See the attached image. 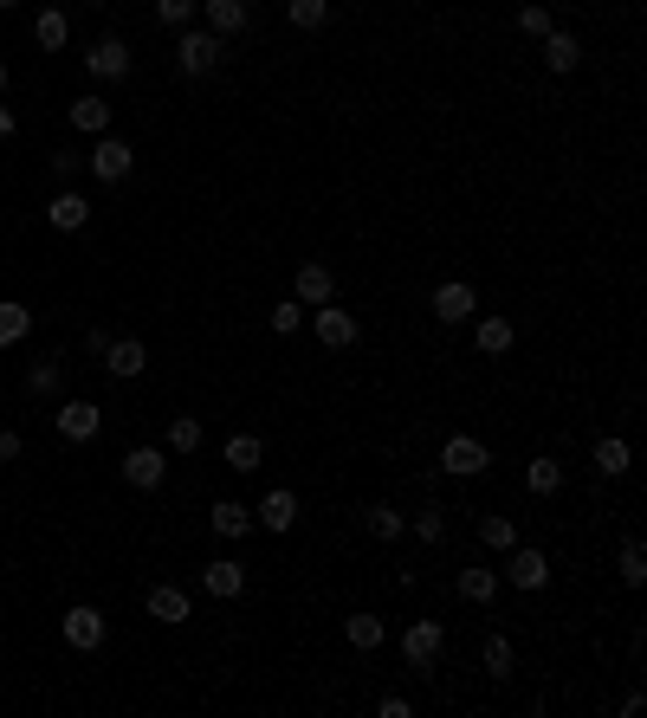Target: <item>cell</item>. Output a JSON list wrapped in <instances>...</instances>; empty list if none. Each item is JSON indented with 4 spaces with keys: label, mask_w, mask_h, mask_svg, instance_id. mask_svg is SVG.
Listing matches in <instances>:
<instances>
[{
    "label": "cell",
    "mask_w": 647,
    "mask_h": 718,
    "mask_svg": "<svg viewBox=\"0 0 647 718\" xmlns=\"http://www.w3.org/2000/svg\"><path fill=\"white\" fill-rule=\"evenodd\" d=\"M505 576H512L518 589H544L550 583V557H544V550L512 544V550H505Z\"/></svg>",
    "instance_id": "obj_5"
},
{
    "label": "cell",
    "mask_w": 647,
    "mask_h": 718,
    "mask_svg": "<svg viewBox=\"0 0 647 718\" xmlns=\"http://www.w3.org/2000/svg\"><path fill=\"white\" fill-rule=\"evenodd\" d=\"M0 91H7V65H0Z\"/></svg>",
    "instance_id": "obj_45"
},
{
    "label": "cell",
    "mask_w": 647,
    "mask_h": 718,
    "mask_svg": "<svg viewBox=\"0 0 647 718\" xmlns=\"http://www.w3.org/2000/svg\"><path fill=\"white\" fill-rule=\"evenodd\" d=\"M473 343H479V356H505L512 350V317H479Z\"/></svg>",
    "instance_id": "obj_19"
},
{
    "label": "cell",
    "mask_w": 647,
    "mask_h": 718,
    "mask_svg": "<svg viewBox=\"0 0 647 718\" xmlns=\"http://www.w3.org/2000/svg\"><path fill=\"white\" fill-rule=\"evenodd\" d=\"M343 634H350V647H363V654H369V647H382V634H389V628H382V615H350V621H343Z\"/></svg>",
    "instance_id": "obj_26"
},
{
    "label": "cell",
    "mask_w": 647,
    "mask_h": 718,
    "mask_svg": "<svg viewBox=\"0 0 647 718\" xmlns=\"http://www.w3.org/2000/svg\"><path fill=\"white\" fill-rule=\"evenodd\" d=\"M298 317H305V311H298V298H285V305H272V330H279V337H292Z\"/></svg>",
    "instance_id": "obj_40"
},
{
    "label": "cell",
    "mask_w": 647,
    "mask_h": 718,
    "mask_svg": "<svg viewBox=\"0 0 647 718\" xmlns=\"http://www.w3.org/2000/svg\"><path fill=\"white\" fill-rule=\"evenodd\" d=\"M0 7H20V0H0Z\"/></svg>",
    "instance_id": "obj_46"
},
{
    "label": "cell",
    "mask_w": 647,
    "mask_h": 718,
    "mask_svg": "<svg viewBox=\"0 0 647 718\" xmlns=\"http://www.w3.org/2000/svg\"><path fill=\"white\" fill-rule=\"evenodd\" d=\"M453 583H460L466 602H492V596H499V576H492V570H460Z\"/></svg>",
    "instance_id": "obj_28"
},
{
    "label": "cell",
    "mask_w": 647,
    "mask_h": 718,
    "mask_svg": "<svg viewBox=\"0 0 647 718\" xmlns=\"http://www.w3.org/2000/svg\"><path fill=\"white\" fill-rule=\"evenodd\" d=\"M104 369H110V376H123V382H130V376H143V369H149V350H143L136 337H117V343L104 350Z\"/></svg>",
    "instance_id": "obj_14"
},
{
    "label": "cell",
    "mask_w": 647,
    "mask_h": 718,
    "mask_svg": "<svg viewBox=\"0 0 647 718\" xmlns=\"http://www.w3.org/2000/svg\"><path fill=\"white\" fill-rule=\"evenodd\" d=\"M98 427H104V408H98V402H65V408H59V434L72 440V447L98 440Z\"/></svg>",
    "instance_id": "obj_6"
},
{
    "label": "cell",
    "mask_w": 647,
    "mask_h": 718,
    "mask_svg": "<svg viewBox=\"0 0 647 718\" xmlns=\"http://www.w3.org/2000/svg\"><path fill=\"white\" fill-rule=\"evenodd\" d=\"M26 389H33V395H52V389H59V363H33V369H26Z\"/></svg>",
    "instance_id": "obj_39"
},
{
    "label": "cell",
    "mask_w": 647,
    "mask_h": 718,
    "mask_svg": "<svg viewBox=\"0 0 647 718\" xmlns=\"http://www.w3.org/2000/svg\"><path fill=\"white\" fill-rule=\"evenodd\" d=\"M162 473H169V460H162L156 447H136V453H123V479H130V486H162Z\"/></svg>",
    "instance_id": "obj_12"
},
{
    "label": "cell",
    "mask_w": 647,
    "mask_h": 718,
    "mask_svg": "<svg viewBox=\"0 0 647 718\" xmlns=\"http://www.w3.org/2000/svg\"><path fill=\"white\" fill-rule=\"evenodd\" d=\"M85 162H91V175H98V182H123V175L136 169V149L123 143V136H98Z\"/></svg>",
    "instance_id": "obj_2"
},
{
    "label": "cell",
    "mask_w": 647,
    "mask_h": 718,
    "mask_svg": "<svg viewBox=\"0 0 647 718\" xmlns=\"http://www.w3.org/2000/svg\"><path fill=\"white\" fill-rule=\"evenodd\" d=\"M143 609H149V621H188V596L162 583V589H149V602H143Z\"/></svg>",
    "instance_id": "obj_21"
},
{
    "label": "cell",
    "mask_w": 647,
    "mask_h": 718,
    "mask_svg": "<svg viewBox=\"0 0 647 718\" xmlns=\"http://www.w3.org/2000/svg\"><path fill=\"white\" fill-rule=\"evenodd\" d=\"M259 460H266V447H259L253 434H233L227 440V466H233V473H259Z\"/></svg>",
    "instance_id": "obj_25"
},
{
    "label": "cell",
    "mask_w": 647,
    "mask_h": 718,
    "mask_svg": "<svg viewBox=\"0 0 647 718\" xmlns=\"http://www.w3.org/2000/svg\"><path fill=\"white\" fill-rule=\"evenodd\" d=\"M486 673H499V680L512 673V641H505V634H492V641H486Z\"/></svg>",
    "instance_id": "obj_36"
},
{
    "label": "cell",
    "mask_w": 647,
    "mask_h": 718,
    "mask_svg": "<svg viewBox=\"0 0 647 718\" xmlns=\"http://www.w3.org/2000/svg\"><path fill=\"white\" fill-rule=\"evenodd\" d=\"M46 220H52V227H59V233H78V227H85V220H91V201L78 195V188H65V195H52Z\"/></svg>",
    "instance_id": "obj_16"
},
{
    "label": "cell",
    "mask_w": 647,
    "mask_h": 718,
    "mask_svg": "<svg viewBox=\"0 0 647 718\" xmlns=\"http://www.w3.org/2000/svg\"><path fill=\"white\" fill-rule=\"evenodd\" d=\"M195 7H201V0H156V13L169 26H195Z\"/></svg>",
    "instance_id": "obj_38"
},
{
    "label": "cell",
    "mask_w": 647,
    "mask_h": 718,
    "mask_svg": "<svg viewBox=\"0 0 647 718\" xmlns=\"http://www.w3.org/2000/svg\"><path fill=\"white\" fill-rule=\"evenodd\" d=\"M382 718H408V712H415V706H408V699L402 693H389V699H382V706H376Z\"/></svg>",
    "instance_id": "obj_42"
},
{
    "label": "cell",
    "mask_w": 647,
    "mask_h": 718,
    "mask_svg": "<svg viewBox=\"0 0 647 718\" xmlns=\"http://www.w3.org/2000/svg\"><path fill=\"white\" fill-rule=\"evenodd\" d=\"M363 518H369V531H376V537H382V544H395V537H402V531H408V518H402V512H395V505H369V512H363Z\"/></svg>",
    "instance_id": "obj_29"
},
{
    "label": "cell",
    "mask_w": 647,
    "mask_h": 718,
    "mask_svg": "<svg viewBox=\"0 0 647 718\" xmlns=\"http://www.w3.org/2000/svg\"><path fill=\"white\" fill-rule=\"evenodd\" d=\"M26 324H33L26 305H13V298H7V305H0V350H13V343L26 337Z\"/></svg>",
    "instance_id": "obj_31"
},
{
    "label": "cell",
    "mask_w": 647,
    "mask_h": 718,
    "mask_svg": "<svg viewBox=\"0 0 647 718\" xmlns=\"http://www.w3.org/2000/svg\"><path fill=\"white\" fill-rule=\"evenodd\" d=\"M596 473H602V479H622V473H628V440H615V434L596 440Z\"/></svg>",
    "instance_id": "obj_22"
},
{
    "label": "cell",
    "mask_w": 647,
    "mask_h": 718,
    "mask_svg": "<svg viewBox=\"0 0 647 718\" xmlns=\"http://www.w3.org/2000/svg\"><path fill=\"white\" fill-rule=\"evenodd\" d=\"M169 447L175 453H195L201 447V421H195V414H175V421H169Z\"/></svg>",
    "instance_id": "obj_33"
},
{
    "label": "cell",
    "mask_w": 647,
    "mask_h": 718,
    "mask_svg": "<svg viewBox=\"0 0 647 718\" xmlns=\"http://www.w3.org/2000/svg\"><path fill=\"white\" fill-rule=\"evenodd\" d=\"M33 39H39L46 52H59L65 39H72V26H65V13H59V7H46V13H39V26H33Z\"/></svg>",
    "instance_id": "obj_27"
},
{
    "label": "cell",
    "mask_w": 647,
    "mask_h": 718,
    "mask_svg": "<svg viewBox=\"0 0 647 718\" xmlns=\"http://www.w3.org/2000/svg\"><path fill=\"white\" fill-rule=\"evenodd\" d=\"M208 518H214V531H220V537H246V524H253V512H246L240 499H220Z\"/></svg>",
    "instance_id": "obj_24"
},
{
    "label": "cell",
    "mask_w": 647,
    "mask_h": 718,
    "mask_svg": "<svg viewBox=\"0 0 647 718\" xmlns=\"http://www.w3.org/2000/svg\"><path fill=\"white\" fill-rule=\"evenodd\" d=\"M175 65H182L188 78L214 72V65H220V33H195V26H188V33H182V46H175Z\"/></svg>",
    "instance_id": "obj_3"
},
{
    "label": "cell",
    "mask_w": 647,
    "mask_h": 718,
    "mask_svg": "<svg viewBox=\"0 0 647 718\" xmlns=\"http://www.w3.org/2000/svg\"><path fill=\"white\" fill-rule=\"evenodd\" d=\"M440 647H447V628H440V621H415V628H402V660L421 673V680H434Z\"/></svg>",
    "instance_id": "obj_1"
},
{
    "label": "cell",
    "mask_w": 647,
    "mask_h": 718,
    "mask_svg": "<svg viewBox=\"0 0 647 718\" xmlns=\"http://www.w3.org/2000/svg\"><path fill=\"white\" fill-rule=\"evenodd\" d=\"M473 311H479L473 285H460V279L434 285V317H440V324H466V317H473Z\"/></svg>",
    "instance_id": "obj_7"
},
{
    "label": "cell",
    "mask_w": 647,
    "mask_h": 718,
    "mask_svg": "<svg viewBox=\"0 0 647 718\" xmlns=\"http://www.w3.org/2000/svg\"><path fill=\"white\" fill-rule=\"evenodd\" d=\"M525 486L538 492V499H550V492L563 486V466H557V460H531V466H525Z\"/></svg>",
    "instance_id": "obj_30"
},
{
    "label": "cell",
    "mask_w": 647,
    "mask_h": 718,
    "mask_svg": "<svg viewBox=\"0 0 647 718\" xmlns=\"http://www.w3.org/2000/svg\"><path fill=\"white\" fill-rule=\"evenodd\" d=\"M440 466H447L453 479H479L486 473V447H479L473 434H453L447 447H440Z\"/></svg>",
    "instance_id": "obj_4"
},
{
    "label": "cell",
    "mask_w": 647,
    "mask_h": 718,
    "mask_svg": "<svg viewBox=\"0 0 647 718\" xmlns=\"http://www.w3.org/2000/svg\"><path fill=\"white\" fill-rule=\"evenodd\" d=\"M479 544H486V550H512L518 544V518H505V512L479 518Z\"/></svg>",
    "instance_id": "obj_23"
},
{
    "label": "cell",
    "mask_w": 647,
    "mask_h": 718,
    "mask_svg": "<svg viewBox=\"0 0 647 718\" xmlns=\"http://www.w3.org/2000/svg\"><path fill=\"white\" fill-rule=\"evenodd\" d=\"M615 570H622V583H628V589H635L641 576H647V550L635 544V537H628V544H622V557H615Z\"/></svg>",
    "instance_id": "obj_34"
},
{
    "label": "cell",
    "mask_w": 647,
    "mask_h": 718,
    "mask_svg": "<svg viewBox=\"0 0 647 718\" xmlns=\"http://www.w3.org/2000/svg\"><path fill=\"white\" fill-rule=\"evenodd\" d=\"M253 524H266V531H292L298 524V492H266V499H259V512H253Z\"/></svg>",
    "instance_id": "obj_11"
},
{
    "label": "cell",
    "mask_w": 647,
    "mask_h": 718,
    "mask_svg": "<svg viewBox=\"0 0 647 718\" xmlns=\"http://www.w3.org/2000/svg\"><path fill=\"white\" fill-rule=\"evenodd\" d=\"M0 460H20V434H0Z\"/></svg>",
    "instance_id": "obj_43"
},
{
    "label": "cell",
    "mask_w": 647,
    "mask_h": 718,
    "mask_svg": "<svg viewBox=\"0 0 647 718\" xmlns=\"http://www.w3.org/2000/svg\"><path fill=\"white\" fill-rule=\"evenodd\" d=\"M285 20L311 33V26H324V20H330V0H285Z\"/></svg>",
    "instance_id": "obj_32"
},
{
    "label": "cell",
    "mask_w": 647,
    "mask_h": 718,
    "mask_svg": "<svg viewBox=\"0 0 647 718\" xmlns=\"http://www.w3.org/2000/svg\"><path fill=\"white\" fill-rule=\"evenodd\" d=\"M78 169H85V156H78V149H52V175H65V182H72Z\"/></svg>",
    "instance_id": "obj_41"
},
{
    "label": "cell",
    "mask_w": 647,
    "mask_h": 718,
    "mask_svg": "<svg viewBox=\"0 0 647 718\" xmlns=\"http://www.w3.org/2000/svg\"><path fill=\"white\" fill-rule=\"evenodd\" d=\"M0 136H13V110L7 104H0Z\"/></svg>",
    "instance_id": "obj_44"
},
{
    "label": "cell",
    "mask_w": 647,
    "mask_h": 718,
    "mask_svg": "<svg viewBox=\"0 0 647 718\" xmlns=\"http://www.w3.org/2000/svg\"><path fill=\"white\" fill-rule=\"evenodd\" d=\"M330 298H337V279H330V266L305 259V266H298V305H330Z\"/></svg>",
    "instance_id": "obj_15"
},
{
    "label": "cell",
    "mask_w": 647,
    "mask_h": 718,
    "mask_svg": "<svg viewBox=\"0 0 647 718\" xmlns=\"http://www.w3.org/2000/svg\"><path fill=\"white\" fill-rule=\"evenodd\" d=\"M85 72L91 78H130V46H123V39H98V46L85 52Z\"/></svg>",
    "instance_id": "obj_9"
},
{
    "label": "cell",
    "mask_w": 647,
    "mask_h": 718,
    "mask_svg": "<svg viewBox=\"0 0 647 718\" xmlns=\"http://www.w3.org/2000/svg\"><path fill=\"white\" fill-rule=\"evenodd\" d=\"M65 641L78 647V654H91V647H104V615L98 609H85V602H78V609H65Z\"/></svg>",
    "instance_id": "obj_8"
},
{
    "label": "cell",
    "mask_w": 647,
    "mask_h": 718,
    "mask_svg": "<svg viewBox=\"0 0 647 718\" xmlns=\"http://www.w3.org/2000/svg\"><path fill=\"white\" fill-rule=\"evenodd\" d=\"M415 537L440 544V537H447V512H440V505H421V512H415Z\"/></svg>",
    "instance_id": "obj_35"
},
{
    "label": "cell",
    "mask_w": 647,
    "mask_h": 718,
    "mask_svg": "<svg viewBox=\"0 0 647 718\" xmlns=\"http://www.w3.org/2000/svg\"><path fill=\"white\" fill-rule=\"evenodd\" d=\"M518 33L544 39V33H550V7H538V0H531V7H518Z\"/></svg>",
    "instance_id": "obj_37"
},
{
    "label": "cell",
    "mask_w": 647,
    "mask_h": 718,
    "mask_svg": "<svg viewBox=\"0 0 647 718\" xmlns=\"http://www.w3.org/2000/svg\"><path fill=\"white\" fill-rule=\"evenodd\" d=\"M65 117H72V130H85V136H104L110 130V104L104 98H78Z\"/></svg>",
    "instance_id": "obj_20"
},
{
    "label": "cell",
    "mask_w": 647,
    "mask_h": 718,
    "mask_svg": "<svg viewBox=\"0 0 647 718\" xmlns=\"http://www.w3.org/2000/svg\"><path fill=\"white\" fill-rule=\"evenodd\" d=\"M201 589H208V596H220V602H233V596L246 589V563H233V557L208 563V570H201Z\"/></svg>",
    "instance_id": "obj_10"
},
{
    "label": "cell",
    "mask_w": 647,
    "mask_h": 718,
    "mask_svg": "<svg viewBox=\"0 0 647 718\" xmlns=\"http://www.w3.org/2000/svg\"><path fill=\"white\" fill-rule=\"evenodd\" d=\"M201 13H208V33H246V0H201Z\"/></svg>",
    "instance_id": "obj_18"
},
{
    "label": "cell",
    "mask_w": 647,
    "mask_h": 718,
    "mask_svg": "<svg viewBox=\"0 0 647 718\" xmlns=\"http://www.w3.org/2000/svg\"><path fill=\"white\" fill-rule=\"evenodd\" d=\"M318 343L324 350H350L356 343V317L337 311V305H318Z\"/></svg>",
    "instance_id": "obj_13"
},
{
    "label": "cell",
    "mask_w": 647,
    "mask_h": 718,
    "mask_svg": "<svg viewBox=\"0 0 647 718\" xmlns=\"http://www.w3.org/2000/svg\"><path fill=\"white\" fill-rule=\"evenodd\" d=\"M544 65H550V72H576V65H583V39L550 26V33H544Z\"/></svg>",
    "instance_id": "obj_17"
}]
</instances>
